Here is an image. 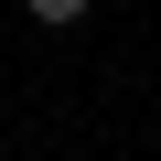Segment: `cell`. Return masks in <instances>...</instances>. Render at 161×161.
<instances>
[{
  "mask_svg": "<svg viewBox=\"0 0 161 161\" xmlns=\"http://www.w3.org/2000/svg\"><path fill=\"white\" fill-rule=\"evenodd\" d=\"M22 11H32L43 32H75V22H86V11H97V0H22Z\"/></svg>",
  "mask_w": 161,
  "mask_h": 161,
  "instance_id": "1",
  "label": "cell"
}]
</instances>
